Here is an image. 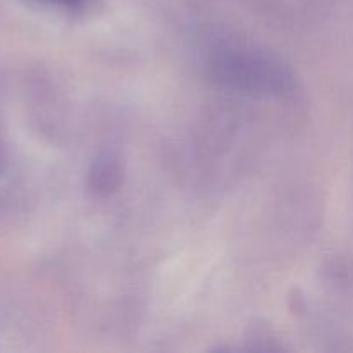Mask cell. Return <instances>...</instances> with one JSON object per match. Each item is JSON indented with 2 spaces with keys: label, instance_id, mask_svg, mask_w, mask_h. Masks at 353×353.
Here are the masks:
<instances>
[{
  "label": "cell",
  "instance_id": "obj_1",
  "mask_svg": "<svg viewBox=\"0 0 353 353\" xmlns=\"http://www.w3.org/2000/svg\"><path fill=\"white\" fill-rule=\"evenodd\" d=\"M221 81L250 93H276L288 86V74L279 64L259 54L233 52L216 62Z\"/></svg>",
  "mask_w": 353,
  "mask_h": 353
},
{
  "label": "cell",
  "instance_id": "obj_2",
  "mask_svg": "<svg viewBox=\"0 0 353 353\" xmlns=\"http://www.w3.org/2000/svg\"><path fill=\"white\" fill-rule=\"evenodd\" d=\"M37 2H43V3H52V6H62V7H72L81 3L83 0H37Z\"/></svg>",
  "mask_w": 353,
  "mask_h": 353
}]
</instances>
